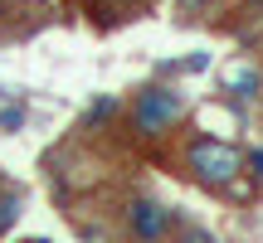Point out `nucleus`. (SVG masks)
<instances>
[{
    "label": "nucleus",
    "instance_id": "1",
    "mask_svg": "<svg viewBox=\"0 0 263 243\" xmlns=\"http://www.w3.org/2000/svg\"><path fill=\"white\" fill-rule=\"evenodd\" d=\"M180 112H185L180 93H171V88H146V93L137 97V107H132V121H137L141 136H166L180 121Z\"/></svg>",
    "mask_w": 263,
    "mask_h": 243
},
{
    "label": "nucleus",
    "instance_id": "2",
    "mask_svg": "<svg viewBox=\"0 0 263 243\" xmlns=\"http://www.w3.org/2000/svg\"><path fill=\"white\" fill-rule=\"evenodd\" d=\"M185 160H190V170H195L200 180H210V185H229V180L244 170V156H239L229 141H210V136L195 141Z\"/></svg>",
    "mask_w": 263,
    "mask_h": 243
},
{
    "label": "nucleus",
    "instance_id": "3",
    "mask_svg": "<svg viewBox=\"0 0 263 243\" xmlns=\"http://www.w3.org/2000/svg\"><path fill=\"white\" fill-rule=\"evenodd\" d=\"M127 224H132V234H137L141 243H156V238L171 229V214H166L161 205H146V199H141V205L127 209Z\"/></svg>",
    "mask_w": 263,
    "mask_h": 243
},
{
    "label": "nucleus",
    "instance_id": "4",
    "mask_svg": "<svg viewBox=\"0 0 263 243\" xmlns=\"http://www.w3.org/2000/svg\"><path fill=\"white\" fill-rule=\"evenodd\" d=\"M224 83H229V93H234V97H254L258 88H263V78H258V68H254V64H234Z\"/></svg>",
    "mask_w": 263,
    "mask_h": 243
},
{
    "label": "nucleus",
    "instance_id": "5",
    "mask_svg": "<svg viewBox=\"0 0 263 243\" xmlns=\"http://www.w3.org/2000/svg\"><path fill=\"white\" fill-rule=\"evenodd\" d=\"M15 219H20V195L15 190H0V234H5Z\"/></svg>",
    "mask_w": 263,
    "mask_h": 243
},
{
    "label": "nucleus",
    "instance_id": "6",
    "mask_svg": "<svg viewBox=\"0 0 263 243\" xmlns=\"http://www.w3.org/2000/svg\"><path fill=\"white\" fill-rule=\"evenodd\" d=\"M20 121H25V112H20V107H0V127H5V131H15Z\"/></svg>",
    "mask_w": 263,
    "mask_h": 243
},
{
    "label": "nucleus",
    "instance_id": "7",
    "mask_svg": "<svg viewBox=\"0 0 263 243\" xmlns=\"http://www.w3.org/2000/svg\"><path fill=\"white\" fill-rule=\"evenodd\" d=\"M249 166L258 170V180H263V151H254V156H249Z\"/></svg>",
    "mask_w": 263,
    "mask_h": 243
},
{
    "label": "nucleus",
    "instance_id": "8",
    "mask_svg": "<svg viewBox=\"0 0 263 243\" xmlns=\"http://www.w3.org/2000/svg\"><path fill=\"white\" fill-rule=\"evenodd\" d=\"M190 243H215V238H210V234H200V229H195V234H190Z\"/></svg>",
    "mask_w": 263,
    "mask_h": 243
},
{
    "label": "nucleus",
    "instance_id": "9",
    "mask_svg": "<svg viewBox=\"0 0 263 243\" xmlns=\"http://www.w3.org/2000/svg\"><path fill=\"white\" fill-rule=\"evenodd\" d=\"M29 243H44V238H29Z\"/></svg>",
    "mask_w": 263,
    "mask_h": 243
},
{
    "label": "nucleus",
    "instance_id": "10",
    "mask_svg": "<svg viewBox=\"0 0 263 243\" xmlns=\"http://www.w3.org/2000/svg\"><path fill=\"white\" fill-rule=\"evenodd\" d=\"M190 5H195V0H190Z\"/></svg>",
    "mask_w": 263,
    "mask_h": 243
}]
</instances>
